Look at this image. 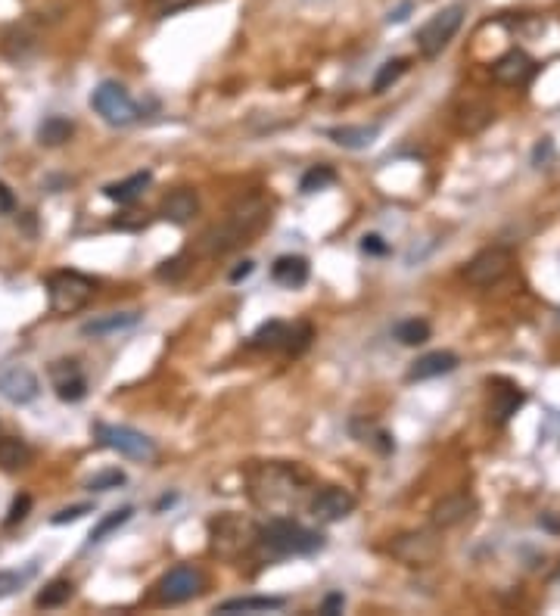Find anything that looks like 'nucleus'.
I'll list each match as a JSON object with an SVG mask.
<instances>
[{
  "label": "nucleus",
  "instance_id": "nucleus-7",
  "mask_svg": "<svg viewBox=\"0 0 560 616\" xmlns=\"http://www.w3.org/2000/svg\"><path fill=\"white\" fill-rule=\"evenodd\" d=\"M91 109L97 112V116H100L106 125H112V128H125V125H131V122L140 119L137 103L128 97V91L122 88L119 81H103V84H97L94 94H91Z\"/></svg>",
  "mask_w": 560,
  "mask_h": 616
},
{
  "label": "nucleus",
  "instance_id": "nucleus-6",
  "mask_svg": "<svg viewBox=\"0 0 560 616\" xmlns=\"http://www.w3.org/2000/svg\"><path fill=\"white\" fill-rule=\"evenodd\" d=\"M386 551L405 567H430L442 554V539L436 529H411V532H399L386 545Z\"/></svg>",
  "mask_w": 560,
  "mask_h": 616
},
{
  "label": "nucleus",
  "instance_id": "nucleus-8",
  "mask_svg": "<svg viewBox=\"0 0 560 616\" xmlns=\"http://www.w3.org/2000/svg\"><path fill=\"white\" fill-rule=\"evenodd\" d=\"M461 25H464V7H461V4L445 7V10H439L436 16H430L424 25H420V32H417V38H414L420 56H427V60L439 56L448 44H452V38L458 35Z\"/></svg>",
  "mask_w": 560,
  "mask_h": 616
},
{
  "label": "nucleus",
  "instance_id": "nucleus-40",
  "mask_svg": "<svg viewBox=\"0 0 560 616\" xmlns=\"http://www.w3.org/2000/svg\"><path fill=\"white\" fill-rule=\"evenodd\" d=\"M184 262H187L184 256H175V259L162 262V268L156 271V277H159V280H178V277L187 271V265H184Z\"/></svg>",
  "mask_w": 560,
  "mask_h": 616
},
{
  "label": "nucleus",
  "instance_id": "nucleus-26",
  "mask_svg": "<svg viewBox=\"0 0 560 616\" xmlns=\"http://www.w3.org/2000/svg\"><path fill=\"white\" fill-rule=\"evenodd\" d=\"M72 134H75L72 119H66V116H50V119H44L41 128H38V144H41V147H63L66 140H72Z\"/></svg>",
  "mask_w": 560,
  "mask_h": 616
},
{
  "label": "nucleus",
  "instance_id": "nucleus-4",
  "mask_svg": "<svg viewBox=\"0 0 560 616\" xmlns=\"http://www.w3.org/2000/svg\"><path fill=\"white\" fill-rule=\"evenodd\" d=\"M256 539H259V529L240 514H218L215 520H209V545L212 554H218L221 560L243 557L256 545Z\"/></svg>",
  "mask_w": 560,
  "mask_h": 616
},
{
  "label": "nucleus",
  "instance_id": "nucleus-16",
  "mask_svg": "<svg viewBox=\"0 0 560 616\" xmlns=\"http://www.w3.org/2000/svg\"><path fill=\"white\" fill-rule=\"evenodd\" d=\"M473 514H476V498L470 492H458V495H448L436 504V508L430 511V523L436 529H455L464 520H470Z\"/></svg>",
  "mask_w": 560,
  "mask_h": 616
},
{
  "label": "nucleus",
  "instance_id": "nucleus-41",
  "mask_svg": "<svg viewBox=\"0 0 560 616\" xmlns=\"http://www.w3.org/2000/svg\"><path fill=\"white\" fill-rule=\"evenodd\" d=\"M386 243H383V237H377V234H368L361 240V252H368V256H386Z\"/></svg>",
  "mask_w": 560,
  "mask_h": 616
},
{
  "label": "nucleus",
  "instance_id": "nucleus-25",
  "mask_svg": "<svg viewBox=\"0 0 560 616\" xmlns=\"http://www.w3.org/2000/svg\"><path fill=\"white\" fill-rule=\"evenodd\" d=\"M32 458H35V452L25 439L0 436V470H7V473L25 470L28 464H32Z\"/></svg>",
  "mask_w": 560,
  "mask_h": 616
},
{
  "label": "nucleus",
  "instance_id": "nucleus-30",
  "mask_svg": "<svg viewBox=\"0 0 560 616\" xmlns=\"http://www.w3.org/2000/svg\"><path fill=\"white\" fill-rule=\"evenodd\" d=\"M392 336H396L402 346H424L430 340V324L424 318H405L392 327Z\"/></svg>",
  "mask_w": 560,
  "mask_h": 616
},
{
  "label": "nucleus",
  "instance_id": "nucleus-36",
  "mask_svg": "<svg viewBox=\"0 0 560 616\" xmlns=\"http://www.w3.org/2000/svg\"><path fill=\"white\" fill-rule=\"evenodd\" d=\"M125 483H128V476L119 467H112V470H103V473L91 476V480L84 483V489H88V492H112V489H119Z\"/></svg>",
  "mask_w": 560,
  "mask_h": 616
},
{
  "label": "nucleus",
  "instance_id": "nucleus-14",
  "mask_svg": "<svg viewBox=\"0 0 560 616\" xmlns=\"http://www.w3.org/2000/svg\"><path fill=\"white\" fill-rule=\"evenodd\" d=\"M47 374H50L56 396H60L63 402L75 405V402H81L84 396H88V380H84V371H81V364L75 358L53 361Z\"/></svg>",
  "mask_w": 560,
  "mask_h": 616
},
{
  "label": "nucleus",
  "instance_id": "nucleus-2",
  "mask_svg": "<svg viewBox=\"0 0 560 616\" xmlns=\"http://www.w3.org/2000/svg\"><path fill=\"white\" fill-rule=\"evenodd\" d=\"M305 473L293 464H259L249 470V495L259 508L280 511L305 495Z\"/></svg>",
  "mask_w": 560,
  "mask_h": 616
},
{
  "label": "nucleus",
  "instance_id": "nucleus-23",
  "mask_svg": "<svg viewBox=\"0 0 560 616\" xmlns=\"http://www.w3.org/2000/svg\"><path fill=\"white\" fill-rule=\"evenodd\" d=\"M284 598H271V595H243V598H231L221 601L215 613L234 616V613H268V610H284Z\"/></svg>",
  "mask_w": 560,
  "mask_h": 616
},
{
  "label": "nucleus",
  "instance_id": "nucleus-12",
  "mask_svg": "<svg viewBox=\"0 0 560 616\" xmlns=\"http://www.w3.org/2000/svg\"><path fill=\"white\" fill-rule=\"evenodd\" d=\"M41 392V383L32 368L25 364H0V396L13 405L35 402Z\"/></svg>",
  "mask_w": 560,
  "mask_h": 616
},
{
  "label": "nucleus",
  "instance_id": "nucleus-19",
  "mask_svg": "<svg viewBox=\"0 0 560 616\" xmlns=\"http://www.w3.org/2000/svg\"><path fill=\"white\" fill-rule=\"evenodd\" d=\"M526 402L523 389L514 383H498V389H492V402H489V420L495 424H508V420L517 414V408Z\"/></svg>",
  "mask_w": 560,
  "mask_h": 616
},
{
  "label": "nucleus",
  "instance_id": "nucleus-22",
  "mask_svg": "<svg viewBox=\"0 0 560 616\" xmlns=\"http://www.w3.org/2000/svg\"><path fill=\"white\" fill-rule=\"evenodd\" d=\"M327 137L346 150H364L380 137V125H343V128H330Z\"/></svg>",
  "mask_w": 560,
  "mask_h": 616
},
{
  "label": "nucleus",
  "instance_id": "nucleus-13",
  "mask_svg": "<svg viewBox=\"0 0 560 616\" xmlns=\"http://www.w3.org/2000/svg\"><path fill=\"white\" fill-rule=\"evenodd\" d=\"M355 495L349 489H340V486H327L321 492H315V498L308 501V511L318 523H340L346 520L352 511H355Z\"/></svg>",
  "mask_w": 560,
  "mask_h": 616
},
{
  "label": "nucleus",
  "instance_id": "nucleus-21",
  "mask_svg": "<svg viewBox=\"0 0 560 616\" xmlns=\"http://www.w3.org/2000/svg\"><path fill=\"white\" fill-rule=\"evenodd\" d=\"M271 280L277 287H287V290H299L305 287L308 280V259L302 256H280L271 265Z\"/></svg>",
  "mask_w": 560,
  "mask_h": 616
},
{
  "label": "nucleus",
  "instance_id": "nucleus-28",
  "mask_svg": "<svg viewBox=\"0 0 560 616\" xmlns=\"http://www.w3.org/2000/svg\"><path fill=\"white\" fill-rule=\"evenodd\" d=\"M287 333H290V324H284V321H268V324H262L256 333H252L249 346H252V349H265V352L284 349Z\"/></svg>",
  "mask_w": 560,
  "mask_h": 616
},
{
  "label": "nucleus",
  "instance_id": "nucleus-17",
  "mask_svg": "<svg viewBox=\"0 0 560 616\" xmlns=\"http://www.w3.org/2000/svg\"><path fill=\"white\" fill-rule=\"evenodd\" d=\"M196 212H200V196H196L190 187L172 190L162 200V206H159V215L165 221H172V224H187V221L196 218Z\"/></svg>",
  "mask_w": 560,
  "mask_h": 616
},
{
  "label": "nucleus",
  "instance_id": "nucleus-3",
  "mask_svg": "<svg viewBox=\"0 0 560 616\" xmlns=\"http://www.w3.org/2000/svg\"><path fill=\"white\" fill-rule=\"evenodd\" d=\"M256 542L274 557H299V554H315L324 548L321 532L308 529L290 517H271L265 526H259Z\"/></svg>",
  "mask_w": 560,
  "mask_h": 616
},
{
  "label": "nucleus",
  "instance_id": "nucleus-9",
  "mask_svg": "<svg viewBox=\"0 0 560 616\" xmlns=\"http://www.w3.org/2000/svg\"><path fill=\"white\" fill-rule=\"evenodd\" d=\"M94 436L100 445L112 448V452H119L131 461H156L159 458V448L150 436H144L134 427H122V424H97L94 427Z\"/></svg>",
  "mask_w": 560,
  "mask_h": 616
},
{
  "label": "nucleus",
  "instance_id": "nucleus-29",
  "mask_svg": "<svg viewBox=\"0 0 560 616\" xmlns=\"http://www.w3.org/2000/svg\"><path fill=\"white\" fill-rule=\"evenodd\" d=\"M352 433L358 436V442L364 445H374L380 455H389L392 448H396V442H392V436L386 430H380L377 424H368V420H352Z\"/></svg>",
  "mask_w": 560,
  "mask_h": 616
},
{
  "label": "nucleus",
  "instance_id": "nucleus-24",
  "mask_svg": "<svg viewBox=\"0 0 560 616\" xmlns=\"http://www.w3.org/2000/svg\"><path fill=\"white\" fill-rule=\"evenodd\" d=\"M150 184H153V175H150V172H134V175H128L125 181L106 184V187H103V193H106V200L119 203V206H128V203H134L137 196L144 193Z\"/></svg>",
  "mask_w": 560,
  "mask_h": 616
},
{
  "label": "nucleus",
  "instance_id": "nucleus-33",
  "mask_svg": "<svg viewBox=\"0 0 560 616\" xmlns=\"http://www.w3.org/2000/svg\"><path fill=\"white\" fill-rule=\"evenodd\" d=\"M495 119V112L489 109V106H483V103H470V106H464L461 112H458V125H461V131H480V128H486L489 122Z\"/></svg>",
  "mask_w": 560,
  "mask_h": 616
},
{
  "label": "nucleus",
  "instance_id": "nucleus-10",
  "mask_svg": "<svg viewBox=\"0 0 560 616\" xmlns=\"http://www.w3.org/2000/svg\"><path fill=\"white\" fill-rule=\"evenodd\" d=\"M514 268V252L508 246H489L464 265V280L470 287H495Z\"/></svg>",
  "mask_w": 560,
  "mask_h": 616
},
{
  "label": "nucleus",
  "instance_id": "nucleus-34",
  "mask_svg": "<svg viewBox=\"0 0 560 616\" xmlns=\"http://www.w3.org/2000/svg\"><path fill=\"white\" fill-rule=\"evenodd\" d=\"M333 181H336V172H333L330 165H315V168H308V172L302 175L299 190L302 193H318V190H327Z\"/></svg>",
  "mask_w": 560,
  "mask_h": 616
},
{
  "label": "nucleus",
  "instance_id": "nucleus-44",
  "mask_svg": "<svg viewBox=\"0 0 560 616\" xmlns=\"http://www.w3.org/2000/svg\"><path fill=\"white\" fill-rule=\"evenodd\" d=\"M252 268H256L252 262H240V268H234V271H231V284H240L243 277H249V274H252Z\"/></svg>",
  "mask_w": 560,
  "mask_h": 616
},
{
  "label": "nucleus",
  "instance_id": "nucleus-20",
  "mask_svg": "<svg viewBox=\"0 0 560 616\" xmlns=\"http://www.w3.org/2000/svg\"><path fill=\"white\" fill-rule=\"evenodd\" d=\"M137 324H140V312H109V315H100V318H94L88 324H81V333L94 336V340H103V336L131 330Z\"/></svg>",
  "mask_w": 560,
  "mask_h": 616
},
{
  "label": "nucleus",
  "instance_id": "nucleus-32",
  "mask_svg": "<svg viewBox=\"0 0 560 616\" xmlns=\"http://www.w3.org/2000/svg\"><path fill=\"white\" fill-rule=\"evenodd\" d=\"M131 514H134V508H119V511H112V514H106L94 529H91V536H88V545H100L106 536H112V532H116L119 526H125L128 520H131Z\"/></svg>",
  "mask_w": 560,
  "mask_h": 616
},
{
  "label": "nucleus",
  "instance_id": "nucleus-5",
  "mask_svg": "<svg viewBox=\"0 0 560 616\" xmlns=\"http://www.w3.org/2000/svg\"><path fill=\"white\" fill-rule=\"evenodd\" d=\"M94 277L81 271H53L47 277V296H50V312L53 315H75L84 305L94 299Z\"/></svg>",
  "mask_w": 560,
  "mask_h": 616
},
{
  "label": "nucleus",
  "instance_id": "nucleus-18",
  "mask_svg": "<svg viewBox=\"0 0 560 616\" xmlns=\"http://www.w3.org/2000/svg\"><path fill=\"white\" fill-rule=\"evenodd\" d=\"M458 368V355L455 352H427V355H420L414 364H411V371H408V380L411 383H420V380H433V377H442V374H452Z\"/></svg>",
  "mask_w": 560,
  "mask_h": 616
},
{
  "label": "nucleus",
  "instance_id": "nucleus-27",
  "mask_svg": "<svg viewBox=\"0 0 560 616\" xmlns=\"http://www.w3.org/2000/svg\"><path fill=\"white\" fill-rule=\"evenodd\" d=\"M72 595H75V585H72V579H53V582H47V585L41 588V592H38L35 607H41V610L63 607V604H69V601H72Z\"/></svg>",
  "mask_w": 560,
  "mask_h": 616
},
{
  "label": "nucleus",
  "instance_id": "nucleus-15",
  "mask_svg": "<svg viewBox=\"0 0 560 616\" xmlns=\"http://www.w3.org/2000/svg\"><path fill=\"white\" fill-rule=\"evenodd\" d=\"M536 60H532L529 53L523 50H508L504 56H498V60L492 63V78L498 84H504V88H523V84H529V78L536 75Z\"/></svg>",
  "mask_w": 560,
  "mask_h": 616
},
{
  "label": "nucleus",
  "instance_id": "nucleus-1",
  "mask_svg": "<svg viewBox=\"0 0 560 616\" xmlns=\"http://www.w3.org/2000/svg\"><path fill=\"white\" fill-rule=\"evenodd\" d=\"M271 221V203L268 196L252 190L246 196H237L231 203L228 215H224L221 224H212V228L200 237V252L203 256H224V252H234L246 243H252V237L262 234V228Z\"/></svg>",
  "mask_w": 560,
  "mask_h": 616
},
{
  "label": "nucleus",
  "instance_id": "nucleus-35",
  "mask_svg": "<svg viewBox=\"0 0 560 616\" xmlns=\"http://www.w3.org/2000/svg\"><path fill=\"white\" fill-rule=\"evenodd\" d=\"M35 570H38V564H28L25 570H0V601L16 595L19 588L35 576Z\"/></svg>",
  "mask_w": 560,
  "mask_h": 616
},
{
  "label": "nucleus",
  "instance_id": "nucleus-43",
  "mask_svg": "<svg viewBox=\"0 0 560 616\" xmlns=\"http://www.w3.org/2000/svg\"><path fill=\"white\" fill-rule=\"evenodd\" d=\"M343 607H346V598H343V595H327L324 604H321V613L333 616V613H340Z\"/></svg>",
  "mask_w": 560,
  "mask_h": 616
},
{
  "label": "nucleus",
  "instance_id": "nucleus-39",
  "mask_svg": "<svg viewBox=\"0 0 560 616\" xmlns=\"http://www.w3.org/2000/svg\"><path fill=\"white\" fill-rule=\"evenodd\" d=\"M28 511H32V495H16L13 504H10V514H7L4 526L13 529L16 523H22V520L28 517Z\"/></svg>",
  "mask_w": 560,
  "mask_h": 616
},
{
  "label": "nucleus",
  "instance_id": "nucleus-11",
  "mask_svg": "<svg viewBox=\"0 0 560 616\" xmlns=\"http://www.w3.org/2000/svg\"><path fill=\"white\" fill-rule=\"evenodd\" d=\"M203 588H206V573L200 567H193V564H178L168 570L162 579H159V592L156 598L162 604H187L193 601L196 595H203Z\"/></svg>",
  "mask_w": 560,
  "mask_h": 616
},
{
  "label": "nucleus",
  "instance_id": "nucleus-37",
  "mask_svg": "<svg viewBox=\"0 0 560 616\" xmlns=\"http://www.w3.org/2000/svg\"><path fill=\"white\" fill-rule=\"evenodd\" d=\"M308 343H312V327H308V324H293L290 333H287L284 349H287L290 355H302V352L308 349Z\"/></svg>",
  "mask_w": 560,
  "mask_h": 616
},
{
  "label": "nucleus",
  "instance_id": "nucleus-42",
  "mask_svg": "<svg viewBox=\"0 0 560 616\" xmlns=\"http://www.w3.org/2000/svg\"><path fill=\"white\" fill-rule=\"evenodd\" d=\"M13 212H16V196L4 181H0V215H13Z\"/></svg>",
  "mask_w": 560,
  "mask_h": 616
},
{
  "label": "nucleus",
  "instance_id": "nucleus-45",
  "mask_svg": "<svg viewBox=\"0 0 560 616\" xmlns=\"http://www.w3.org/2000/svg\"><path fill=\"white\" fill-rule=\"evenodd\" d=\"M405 13H408V4H405L402 10H396V13H389V22H402V19H405Z\"/></svg>",
  "mask_w": 560,
  "mask_h": 616
},
{
  "label": "nucleus",
  "instance_id": "nucleus-31",
  "mask_svg": "<svg viewBox=\"0 0 560 616\" xmlns=\"http://www.w3.org/2000/svg\"><path fill=\"white\" fill-rule=\"evenodd\" d=\"M405 72H408V60H405V56H396V60H386V63L377 69V75H374L371 94H383V91H389L392 84H396Z\"/></svg>",
  "mask_w": 560,
  "mask_h": 616
},
{
  "label": "nucleus",
  "instance_id": "nucleus-38",
  "mask_svg": "<svg viewBox=\"0 0 560 616\" xmlns=\"http://www.w3.org/2000/svg\"><path fill=\"white\" fill-rule=\"evenodd\" d=\"M94 511V504H72V508H63L50 517L53 526H66V523H78L81 517H88Z\"/></svg>",
  "mask_w": 560,
  "mask_h": 616
}]
</instances>
